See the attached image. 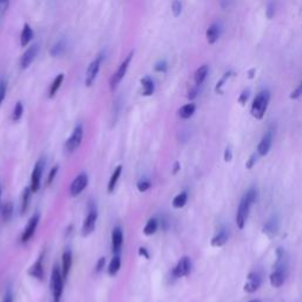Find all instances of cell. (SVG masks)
<instances>
[{"instance_id": "obj_1", "label": "cell", "mask_w": 302, "mask_h": 302, "mask_svg": "<svg viewBox=\"0 0 302 302\" xmlns=\"http://www.w3.org/2000/svg\"><path fill=\"white\" fill-rule=\"evenodd\" d=\"M257 197V190L255 188H250L249 190L245 192L243 197H242L241 202H240L238 215H236V224L240 229H243L245 223H247L249 211H250L251 205Z\"/></svg>"}, {"instance_id": "obj_37", "label": "cell", "mask_w": 302, "mask_h": 302, "mask_svg": "<svg viewBox=\"0 0 302 302\" xmlns=\"http://www.w3.org/2000/svg\"><path fill=\"white\" fill-rule=\"evenodd\" d=\"M171 10H173V14L175 17H180L182 13V4H181L180 0H174L173 5H171Z\"/></svg>"}, {"instance_id": "obj_41", "label": "cell", "mask_w": 302, "mask_h": 302, "mask_svg": "<svg viewBox=\"0 0 302 302\" xmlns=\"http://www.w3.org/2000/svg\"><path fill=\"white\" fill-rule=\"evenodd\" d=\"M8 5H10V0H0V18L7 11Z\"/></svg>"}, {"instance_id": "obj_2", "label": "cell", "mask_w": 302, "mask_h": 302, "mask_svg": "<svg viewBox=\"0 0 302 302\" xmlns=\"http://www.w3.org/2000/svg\"><path fill=\"white\" fill-rule=\"evenodd\" d=\"M64 278L61 274V269L56 264L51 273V281H50V287H51L52 293V302H60L61 297L64 292Z\"/></svg>"}, {"instance_id": "obj_20", "label": "cell", "mask_w": 302, "mask_h": 302, "mask_svg": "<svg viewBox=\"0 0 302 302\" xmlns=\"http://www.w3.org/2000/svg\"><path fill=\"white\" fill-rule=\"evenodd\" d=\"M71 266H72V253H71V250H65L63 256H61V274H63L64 280L67 279Z\"/></svg>"}, {"instance_id": "obj_27", "label": "cell", "mask_w": 302, "mask_h": 302, "mask_svg": "<svg viewBox=\"0 0 302 302\" xmlns=\"http://www.w3.org/2000/svg\"><path fill=\"white\" fill-rule=\"evenodd\" d=\"M64 78H65L64 73H59L58 76L56 77L55 80H54V82H52L51 86H50V89H49V98H54L55 97L56 93L58 92L59 88H60L61 84H63Z\"/></svg>"}, {"instance_id": "obj_24", "label": "cell", "mask_w": 302, "mask_h": 302, "mask_svg": "<svg viewBox=\"0 0 302 302\" xmlns=\"http://www.w3.org/2000/svg\"><path fill=\"white\" fill-rule=\"evenodd\" d=\"M141 84L143 88V96H151L155 92V84L150 77L145 76L141 79Z\"/></svg>"}, {"instance_id": "obj_52", "label": "cell", "mask_w": 302, "mask_h": 302, "mask_svg": "<svg viewBox=\"0 0 302 302\" xmlns=\"http://www.w3.org/2000/svg\"><path fill=\"white\" fill-rule=\"evenodd\" d=\"M250 302H258V301H256V300H255V301H250Z\"/></svg>"}, {"instance_id": "obj_40", "label": "cell", "mask_w": 302, "mask_h": 302, "mask_svg": "<svg viewBox=\"0 0 302 302\" xmlns=\"http://www.w3.org/2000/svg\"><path fill=\"white\" fill-rule=\"evenodd\" d=\"M249 96H250V91H249V90H243V91L241 92V95H240V97H239L240 104L244 105L245 103H247V101H248Z\"/></svg>"}, {"instance_id": "obj_15", "label": "cell", "mask_w": 302, "mask_h": 302, "mask_svg": "<svg viewBox=\"0 0 302 302\" xmlns=\"http://www.w3.org/2000/svg\"><path fill=\"white\" fill-rule=\"evenodd\" d=\"M123 245V230L120 227H115L112 230V251L114 254H120Z\"/></svg>"}, {"instance_id": "obj_50", "label": "cell", "mask_w": 302, "mask_h": 302, "mask_svg": "<svg viewBox=\"0 0 302 302\" xmlns=\"http://www.w3.org/2000/svg\"><path fill=\"white\" fill-rule=\"evenodd\" d=\"M179 169H180V163H176V164H175V167H174L173 173H174V174H176L177 171H179Z\"/></svg>"}, {"instance_id": "obj_25", "label": "cell", "mask_w": 302, "mask_h": 302, "mask_svg": "<svg viewBox=\"0 0 302 302\" xmlns=\"http://www.w3.org/2000/svg\"><path fill=\"white\" fill-rule=\"evenodd\" d=\"M121 266H122V261H121L120 254H116L114 257H112L110 264H109L108 268V274L110 276H115L116 274H118L121 269Z\"/></svg>"}, {"instance_id": "obj_16", "label": "cell", "mask_w": 302, "mask_h": 302, "mask_svg": "<svg viewBox=\"0 0 302 302\" xmlns=\"http://www.w3.org/2000/svg\"><path fill=\"white\" fill-rule=\"evenodd\" d=\"M261 286V275L257 272H253L248 275L247 283L244 285V291L247 293L256 292Z\"/></svg>"}, {"instance_id": "obj_42", "label": "cell", "mask_w": 302, "mask_h": 302, "mask_svg": "<svg viewBox=\"0 0 302 302\" xmlns=\"http://www.w3.org/2000/svg\"><path fill=\"white\" fill-rule=\"evenodd\" d=\"M168 68V63L166 60H161L160 63L156 64V66H155V71H157V72H166Z\"/></svg>"}, {"instance_id": "obj_4", "label": "cell", "mask_w": 302, "mask_h": 302, "mask_svg": "<svg viewBox=\"0 0 302 302\" xmlns=\"http://www.w3.org/2000/svg\"><path fill=\"white\" fill-rule=\"evenodd\" d=\"M132 57H133V52H130V54L127 55V57L123 60V63L118 66L116 72L112 74V77L110 79V89L112 90V91L117 88L118 84L122 82L124 76H125L127 68H129V65H130V63H131Z\"/></svg>"}, {"instance_id": "obj_49", "label": "cell", "mask_w": 302, "mask_h": 302, "mask_svg": "<svg viewBox=\"0 0 302 302\" xmlns=\"http://www.w3.org/2000/svg\"><path fill=\"white\" fill-rule=\"evenodd\" d=\"M196 96H197V89H191L190 92H189L188 97L190 98V99H192V98H195Z\"/></svg>"}, {"instance_id": "obj_46", "label": "cell", "mask_w": 302, "mask_h": 302, "mask_svg": "<svg viewBox=\"0 0 302 302\" xmlns=\"http://www.w3.org/2000/svg\"><path fill=\"white\" fill-rule=\"evenodd\" d=\"M257 155H251L250 158H249V161L247 163L248 169H250V168H253V166H255V163H256V161H257Z\"/></svg>"}, {"instance_id": "obj_51", "label": "cell", "mask_w": 302, "mask_h": 302, "mask_svg": "<svg viewBox=\"0 0 302 302\" xmlns=\"http://www.w3.org/2000/svg\"><path fill=\"white\" fill-rule=\"evenodd\" d=\"M0 204H1V188H0Z\"/></svg>"}, {"instance_id": "obj_11", "label": "cell", "mask_w": 302, "mask_h": 302, "mask_svg": "<svg viewBox=\"0 0 302 302\" xmlns=\"http://www.w3.org/2000/svg\"><path fill=\"white\" fill-rule=\"evenodd\" d=\"M39 219H40L39 214L37 213V214H34L33 216L31 217V219L29 220L26 228L24 229L23 234H21V239H20L21 243H26V242H29L30 240H31V238H32V236L34 235L37 227H38Z\"/></svg>"}, {"instance_id": "obj_13", "label": "cell", "mask_w": 302, "mask_h": 302, "mask_svg": "<svg viewBox=\"0 0 302 302\" xmlns=\"http://www.w3.org/2000/svg\"><path fill=\"white\" fill-rule=\"evenodd\" d=\"M286 272H287V266L275 267V270L270 275V285L275 288H280L286 281Z\"/></svg>"}, {"instance_id": "obj_48", "label": "cell", "mask_w": 302, "mask_h": 302, "mask_svg": "<svg viewBox=\"0 0 302 302\" xmlns=\"http://www.w3.org/2000/svg\"><path fill=\"white\" fill-rule=\"evenodd\" d=\"M138 253H139V255H141V256H143V257H145V258H150V255H149L148 249H145V248L141 247V248H139Z\"/></svg>"}, {"instance_id": "obj_3", "label": "cell", "mask_w": 302, "mask_h": 302, "mask_svg": "<svg viewBox=\"0 0 302 302\" xmlns=\"http://www.w3.org/2000/svg\"><path fill=\"white\" fill-rule=\"evenodd\" d=\"M270 101V93L267 90H263L261 91L258 95L255 97L253 101V104H251V115L253 117L256 118V120H262L266 115L267 109H268Z\"/></svg>"}, {"instance_id": "obj_9", "label": "cell", "mask_w": 302, "mask_h": 302, "mask_svg": "<svg viewBox=\"0 0 302 302\" xmlns=\"http://www.w3.org/2000/svg\"><path fill=\"white\" fill-rule=\"evenodd\" d=\"M102 59H103L102 55H99L98 57L96 58L92 63H90V65L88 66V70H86V74H85V85L88 86V88H90V86L95 83L96 77H97V74L99 72V68H101Z\"/></svg>"}, {"instance_id": "obj_47", "label": "cell", "mask_w": 302, "mask_h": 302, "mask_svg": "<svg viewBox=\"0 0 302 302\" xmlns=\"http://www.w3.org/2000/svg\"><path fill=\"white\" fill-rule=\"evenodd\" d=\"M232 157H233L232 150H230V148H227L226 151H224V161L230 162L232 161Z\"/></svg>"}, {"instance_id": "obj_6", "label": "cell", "mask_w": 302, "mask_h": 302, "mask_svg": "<svg viewBox=\"0 0 302 302\" xmlns=\"http://www.w3.org/2000/svg\"><path fill=\"white\" fill-rule=\"evenodd\" d=\"M191 268L192 264L190 258L188 256H183L179 261V263L171 270V278L174 280H177L180 278H183V276H188L191 272Z\"/></svg>"}, {"instance_id": "obj_10", "label": "cell", "mask_w": 302, "mask_h": 302, "mask_svg": "<svg viewBox=\"0 0 302 302\" xmlns=\"http://www.w3.org/2000/svg\"><path fill=\"white\" fill-rule=\"evenodd\" d=\"M88 183H89V176L86 175L85 173L79 174V175L73 180V182L71 183L70 195L73 196V197L78 196L80 192H83L84 189L88 186Z\"/></svg>"}, {"instance_id": "obj_39", "label": "cell", "mask_w": 302, "mask_h": 302, "mask_svg": "<svg viewBox=\"0 0 302 302\" xmlns=\"http://www.w3.org/2000/svg\"><path fill=\"white\" fill-rule=\"evenodd\" d=\"M301 96H302V82L299 84L297 88L293 90V92L291 93V98L298 99V98H300Z\"/></svg>"}, {"instance_id": "obj_43", "label": "cell", "mask_w": 302, "mask_h": 302, "mask_svg": "<svg viewBox=\"0 0 302 302\" xmlns=\"http://www.w3.org/2000/svg\"><path fill=\"white\" fill-rule=\"evenodd\" d=\"M266 14L269 19H272L274 15H275V5H274V2H269L268 6H267Z\"/></svg>"}, {"instance_id": "obj_5", "label": "cell", "mask_w": 302, "mask_h": 302, "mask_svg": "<svg viewBox=\"0 0 302 302\" xmlns=\"http://www.w3.org/2000/svg\"><path fill=\"white\" fill-rule=\"evenodd\" d=\"M83 136H84L83 125L82 124H78V125L74 127L71 136L68 137L66 143H65V148H66L67 152H70L71 154V152H74L79 148L80 144H82Z\"/></svg>"}, {"instance_id": "obj_14", "label": "cell", "mask_w": 302, "mask_h": 302, "mask_svg": "<svg viewBox=\"0 0 302 302\" xmlns=\"http://www.w3.org/2000/svg\"><path fill=\"white\" fill-rule=\"evenodd\" d=\"M273 144V131H268L262 137L260 143H258L257 146V154L260 156H266L268 154L270 148H272Z\"/></svg>"}, {"instance_id": "obj_23", "label": "cell", "mask_w": 302, "mask_h": 302, "mask_svg": "<svg viewBox=\"0 0 302 302\" xmlns=\"http://www.w3.org/2000/svg\"><path fill=\"white\" fill-rule=\"evenodd\" d=\"M33 38V31L31 29V26L27 23L24 24L23 31H21V36H20V45L26 46Z\"/></svg>"}, {"instance_id": "obj_29", "label": "cell", "mask_w": 302, "mask_h": 302, "mask_svg": "<svg viewBox=\"0 0 302 302\" xmlns=\"http://www.w3.org/2000/svg\"><path fill=\"white\" fill-rule=\"evenodd\" d=\"M195 111H196V105L194 103H189V104L183 105V107L180 109L179 115L182 120H188V118H190L192 115L195 114Z\"/></svg>"}, {"instance_id": "obj_26", "label": "cell", "mask_w": 302, "mask_h": 302, "mask_svg": "<svg viewBox=\"0 0 302 302\" xmlns=\"http://www.w3.org/2000/svg\"><path fill=\"white\" fill-rule=\"evenodd\" d=\"M228 239H229V235H228V233L226 232V230H222V232H220L219 234H217L216 236H214L213 239H211V245H213V247H216V248H219V247H222V245H224L227 243V242H228Z\"/></svg>"}, {"instance_id": "obj_45", "label": "cell", "mask_w": 302, "mask_h": 302, "mask_svg": "<svg viewBox=\"0 0 302 302\" xmlns=\"http://www.w3.org/2000/svg\"><path fill=\"white\" fill-rule=\"evenodd\" d=\"M1 302H13V294H12V291H11L10 288H8L7 291H6Z\"/></svg>"}, {"instance_id": "obj_44", "label": "cell", "mask_w": 302, "mask_h": 302, "mask_svg": "<svg viewBox=\"0 0 302 302\" xmlns=\"http://www.w3.org/2000/svg\"><path fill=\"white\" fill-rule=\"evenodd\" d=\"M105 266V257H101L96 263V272L101 273Z\"/></svg>"}, {"instance_id": "obj_19", "label": "cell", "mask_w": 302, "mask_h": 302, "mask_svg": "<svg viewBox=\"0 0 302 302\" xmlns=\"http://www.w3.org/2000/svg\"><path fill=\"white\" fill-rule=\"evenodd\" d=\"M205 36H207V40L209 44H215V43L217 42L221 36V25L219 23H213L210 25L209 27H208L207 33H205Z\"/></svg>"}, {"instance_id": "obj_33", "label": "cell", "mask_w": 302, "mask_h": 302, "mask_svg": "<svg viewBox=\"0 0 302 302\" xmlns=\"http://www.w3.org/2000/svg\"><path fill=\"white\" fill-rule=\"evenodd\" d=\"M186 201H188V194L186 192H181L173 200V207L176 208V209H181V208H183L186 204Z\"/></svg>"}, {"instance_id": "obj_32", "label": "cell", "mask_w": 302, "mask_h": 302, "mask_svg": "<svg viewBox=\"0 0 302 302\" xmlns=\"http://www.w3.org/2000/svg\"><path fill=\"white\" fill-rule=\"evenodd\" d=\"M12 215H13V204H12V202H6L1 208V217L4 222L10 221Z\"/></svg>"}, {"instance_id": "obj_12", "label": "cell", "mask_w": 302, "mask_h": 302, "mask_svg": "<svg viewBox=\"0 0 302 302\" xmlns=\"http://www.w3.org/2000/svg\"><path fill=\"white\" fill-rule=\"evenodd\" d=\"M38 50H39L38 44H33L24 52V55L21 56L20 58V67L23 68V70L27 68L31 64H32V61L36 59L37 55H38Z\"/></svg>"}, {"instance_id": "obj_34", "label": "cell", "mask_w": 302, "mask_h": 302, "mask_svg": "<svg viewBox=\"0 0 302 302\" xmlns=\"http://www.w3.org/2000/svg\"><path fill=\"white\" fill-rule=\"evenodd\" d=\"M23 114H24L23 103L18 102L14 107L13 114H12V121H13V122H18V121L21 118V116H23Z\"/></svg>"}, {"instance_id": "obj_38", "label": "cell", "mask_w": 302, "mask_h": 302, "mask_svg": "<svg viewBox=\"0 0 302 302\" xmlns=\"http://www.w3.org/2000/svg\"><path fill=\"white\" fill-rule=\"evenodd\" d=\"M58 170H59L58 166H56V167L52 168L51 171H50V174H49V176H48V184L49 185L52 184V182H54V181H55L56 176H57V174H58Z\"/></svg>"}, {"instance_id": "obj_17", "label": "cell", "mask_w": 302, "mask_h": 302, "mask_svg": "<svg viewBox=\"0 0 302 302\" xmlns=\"http://www.w3.org/2000/svg\"><path fill=\"white\" fill-rule=\"evenodd\" d=\"M29 275L37 279L38 281H44V266H43V256H40L38 260L34 262L29 269Z\"/></svg>"}, {"instance_id": "obj_31", "label": "cell", "mask_w": 302, "mask_h": 302, "mask_svg": "<svg viewBox=\"0 0 302 302\" xmlns=\"http://www.w3.org/2000/svg\"><path fill=\"white\" fill-rule=\"evenodd\" d=\"M65 48H66V44H65V40H59L57 44L52 46V49L50 50V55L52 56V57L57 58L59 56H61L64 54Z\"/></svg>"}, {"instance_id": "obj_22", "label": "cell", "mask_w": 302, "mask_h": 302, "mask_svg": "<svg viewBox=\"0 0 302 302\" xmlns=\"http://www.w3.org/2000/svg\"><path fill=\"white\" fill-rule=\"evenodd\" d=\"M122 171H123V167L118 166L116 169H115L114 173H112L111 179L109 180V183H108V192H109V194H111V192L115 191V188H116L118 181H120V179H121V175H122Z\"/></svg>"}, {"instance_id": "obj_36", "label": "cell", "mask_w": 302, "mask_h": 302, "mask_svg": "<svg viewBox=\"0 0 302 302\" xmlns=\"http://www.w3.org/2000/svg\"><path fill=\"white\" fill-rule=\"evenodd\" d=\"M150 186H151L150 181L145 180V179L144 180H141L138 183H137V189H138V190L141 191V192L148 191L149 189H150Z\"/></svg>"}, {"instance_id": "obj_18", "label": "cell", "mask_w": 302, "mask_h": 302, "mask_svg": "<svg viewBox=\"0 0 302 302\" xmlns=\"http://www.w3.org/2000/svg\"><path fill=\"white\" fill-rule=\"evenodd\" d=\"M280 229V219L278 216H273L268 222L264 224L263 233L269 238H274L278 235Z\"/></svg>"}, {"instance_id": "obj_21", "label": "cell", "mask_w": 302, "mask_h": 302, "mask_svg": "<svg viewBox=\"0 0 302 302\" xmlns=\"http://www.w3.org/2000/svg\"><path fill=\"white\" fill-rule=\"evenodd\" d=\"M208 74H209V66L208 65H202L196 70L194 79H195V84L196 86H201L202 84L205 82V79H207Z\"/></svg>"}, {"instance_id": "obj_28", "label": "cell", "mask_w": 302, "mask_h": 302, "mask_svg": "<svg viewBox=\"0 0 302 302\" xmlns=\"http://www.w3.org/2000/svg\"><path fill=\"white\" fill-rule=\"evenodd\" d=\"M31 194H33V192L31 190L30 186H27V188H25L23 190V196H21V207H20L21 215H24L27 211V209H29Z\"/></svg>"}, {"instance_id": "obj_35", "label": "cell", "mask_w": 302, "mask_h": 302, "mask_svg": "<svg viewBox=\"0 0 302 302\" xmlns=\"http://www.w3.org/2000/svg\"><path fill=\"white\" fill-rule=\"evenodd\" d=\"M6 92H7V83L5 79L0 80V107H1L2 102L5 101Z\"/></svg>"}, {"instance_id": "obj_8", "label": "cell", "mask_w": 302, "mask_h": 302, "mask_svg": "<svg viewBox=\"0 0 302 302\" xmlns=\"http://www.w3.org/2000/svg\"><path fill=\"white\" fill-rule=\"evenodd\" d=\"M97 219H98L97 208L92 207L91 209L89 210L88 215H86L85 220H84L83 228H82L83 236H89L90 234H92L93 230H95V228H96V222H97Z\"/></svg>"}, {"instance_id": "obj_30", "label": "cell", "mask_w": 302, "mask_h": 302, "mask_svg": "<svg viewBox=\"0 0 302 302\" xmlns=\"http://www.w3.org/2000/svg\"><path fill=\"white\" fill-rule=\"evenodd\" d=\"M157 229H158V221L156 217H151V219L146 222L144 229H143V233H144V235L146 236H150L154 235L155 233L157 232Z\"/></svg>"}, {"instance_id": "obj_7", "label": "cell", "mask_w": 302, "mask_h": 302, "mask_svg": "<svg viewBox=\"0 0 302 302\" xmlns=\"http://www.w3.org/2000/svg\"><path fill=\"white\" fill-rule=\"evenodd\" d=\"M44 164L45 161L43 160V158H40V160L36 163V166H34L32 174H31L30 188L33 194H36L40 188V181H42V175L43 173H44Z\"/></svg>"}]
</instances>
